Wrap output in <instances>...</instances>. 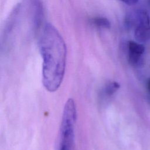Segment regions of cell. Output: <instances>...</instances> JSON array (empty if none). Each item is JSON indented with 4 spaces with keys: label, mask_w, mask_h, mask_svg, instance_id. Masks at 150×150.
Wrapping results in <instances>:
<instances>
[{
    "label": "cell",
    "mask_w": 150,
    "mask_h": 150,
    "mask_svg": "<svg viewBox=\"0 0 150 150\" xmlns=\"http://www.w3.org/2000/svg\"><path fill=\"white\" fill-rule=\"evenodd\" d=\"M39 46L43 59L42 81L50 92L60 87L65 72L67 48L65 42L57 29L47 23L43 26Z\"/></svg>",
    "instance_id": "cell-1"
},
{
    "label": "cell",
    "mask_w": 150,
    "mask_h": 150,
    "mask_svg": "<svg viewBox=\"0 0 150 150\" xmlns=\"http://www.w3.org/2000/svg\"><path fill=\"white\" fill-rule=\"evenodd\" d=\"M77 110L74 101L69 98L65 103L60 128L59 150H72Z\"/></svg>",
    "instance_id": "cell-2"
},
{
    "label": "cell",
    "mask_w": 150,
    "mask_h": 150,
    "mask_svg": "<svg viewBox=\"0 0 150 150\" xmlns=\"http://www.w3.org/2000/svg\"><path fill=\"white\" fill-rule=\"evenodd\" d=\"M127 24L134 26V37L137 42L145 43L150 41V18L144 10L135 12L134 16L127 19Z\"/></svg>",
    "instance_id": "cell-3"
},
{
    "label": "cell",
    "mask_w": 150,
    "mask_h": 150,
    "mask_svg": "<svg viewBox=\"0 0 150 150\" xmlns=\"http://www.w3.org/2000/svg\"><path fill=\"white\" fill-rule=\"evenodd\" d=\"M128 61L132 66H139L142 63V54L145 47L142 43L130 40L127 43Z\"/></svg>",
    "instance_id": "cell-4"
},
{
    "label": "cell",
    "mask_w": 150,
    "mask_h": 150,
    "mask_svg": "<svg viewBox=\"0 0 150 150\" xmlns=\"http://www.w3.org/2000/svg\"><path fill=\"white\" fill-rule=\"evenodd\" d=\"M21 10V4H18L13 7V9L9 13L8 18L5 22L3 32V37L2 38V40H4V42L6 40H8V39L10 38L11 36L12 35V32L16 26Z\"/></svg>",
    "instance_id": "cell-5"
},
{
    "label": "cell",
    "mask_w": 150,
    "mask_h": 150,
    "mask_svg": "<svg viewBox=\"0 0 150 150\" xmlns=\"http://www.w3.org/2000/svg\"><path fill=\"white\" fill-rule=\"evenodd\" d=\"M30 15L34 28L38 29L42 23L43 18V6L40 0H26Z\"/></svg>",
    "instance_id": "cell-6"
},
{
    "label": "cell",
    "mask_w": 150,
    "mask_h": 150,
    "mask_svg": "<svg viewBox=\"0 0 150 150\" xmlns=\"http://www.w3.org/2000/svg\"><path fill=\"white\" fill-rule=\"evenodd\" d=\"M120 86L117 81H110L107 83L102 91V96L108 98L112 96L119 89Z\"/></svg>",
    "instance_id": "cell-7"
},
{
    "label": "cell",
    "mask_w": 150,
    "mask_h": 150,
    "mask_svg": "<svg viewBox=\"0 0 150 150\" xmlns=\"http://www.w3.org/2000/svg\"><path fill=\"white\" fill-rule=\"evenodd\" d=\"M91 23L96 27L100 29H110L111 28V23L110 21L104 17L96 16L91 19Z\"/></svg>",
    "instance_id": "cell-8"
},
{
    "label": "cell",
    "mask_w": 150,
    "mask_h": 150,
    "mask_svg": "<svg viewBox=\"0 0 150 150\" xmlns=\"http://www.w3.org/2000/svg\"><path fill=\"white\" fill-rule=\"evenodd\" d=\"M121 1L128 5H133L136 4L138 2V0H121Z\"/></svg>",
    "instance_id": "cell-9"
},
{
    "label": "cell",
    "mask_w": 150,
    "mask_h": 150,
    "mask_svg": "<svg viewBox=\"0 0 150 150\" xmlns=\"http://www.w3.org/2000/svg\"><path fill=\"white\" fill-rule=\"evenodd\" d=\"M148 88L149 91H150V79H149V80L148 81Z\"/></svg>",
    "instance_id": "cell-10"
},
{
    "label": "cell",
    "mask_w": 150,
    "mask_h": 150,
    "mask_svg": "<svg viewBox=\"0 0 150 150\" xmlns=\"http://www.w3.org/2000/svg\"><path fill=\"white\" fill-rule=\"evenodd\" d=\"M149 4H150V0H149Z\"/></svg>",
    "instance_id": "cell-11"
}]
</instances>
